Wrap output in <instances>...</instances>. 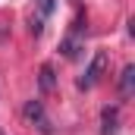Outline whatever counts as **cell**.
I'll return each instance as SVG.
<instances>
[{"label":"cell","mask_w":135,"mask_h":135,"mask_svg":"<svg viewBox=\"0 0 135 135\" xmlns=\"http://www.w3.org/2000/svg\"><path fill=\"white\" fill-rule=\"evenodd\" d=\"M0 135H3V132H0Z\"/></svg>","instance_id":"ba28073f"},{"label":"cell","mask_w":135,"mask_h":135,"mask_svg":"<svg viewBox=\"0 0 135 135\" xmlns=\"http://www.w3.org/2000/svg\"><path fill=\"white\" fill-rule=\"evenodd\" d=\"M82 50H85V25H82V16H79V19L72 22V28L66 32V38L60 41V54H63L66 60H79Z\"/></svg>","instance_id":"6da1fadb"},{"label":"cell","mask_w":135,"mask_h":135,"mask_svg":"<svg viewBox=\"0 0 135 135\" xmlns=\"http://www.w3.org/2000/svg\"><path fill=\"white\" fill-rule=\"evenodd\" d=\"M113 132H116V110L107 107V110H104V129H101V135H113Z\"/></svg>","instance_id":"52a82bcc"},{"label":"cell","mask_w":135,"mask_h":135,"mask_svg":"<svg viewBox=\"0 0 135 135\" xmlns=\"http://www.w3.org/2000/svg\"><path fill=\"white\" fill-rule=\"evenodd\" d=\"M35 6H38V16L32 19V32H35V35H41V28H44V19H47V16L54 13V6H57V0H38Z\"/></svg>","instance_id":"277c9868"},{"label":"cell","mask_w":135,"mask_h":135,"mask_svg":"<svg viewBox=\"0 0 135 135\" xmlns=\"http://www.w3.org/2000/svg\"><path fill=\"white\" fill-rule=\"evenodd\" d=\"M22 113H25V119H28L41 135H54V123H50V116H47V110H44L41 101H25V110H22Z\"/></svg>","instance_id":"3957f363"},{"label":"cell","mask_w":135,"mask_h":135,"mask_svg":"<svg viewBox=\"0 0 135 135\" xmlns=\"http://www.w3.org/2000/svg\"><path fill=\"white\" fill-rule=\"evenodd\" d=\"M104 69H107V50H94L91 63L85 69V75L79 79V91H91V88L104 79Z\"/></svg>","instance_id":"7a4b0ae2"},{"label":"cell","mask_w":135,"mask_h":135,"mask_svg":"<svg viewBox=\"0 0 135 135\" xmlns=\"http://www.w3.org/2000/svg\"><path fill=\"white\" fill-rule=\"evenodd\" d=\"M38 82H41V91H54V88H57L54 66H41V72H38Z\"/></svg>","instance_id":"8992f818"},{"label":"cell","mask_w":135,"mask_h":135,"mask_svg":"<svg viewBox=\"0 0 135 135\" xmlns=\"http://www.w3.org/2000/svg\"><path fill=\"white\" fill-rule=\"evenodd\" d=\"M132 91H135V66L129 63V66L123 69V75H119V94H123V98H129Z\"/></svg>","instance_id":"5b68a950"}]
</instances>
